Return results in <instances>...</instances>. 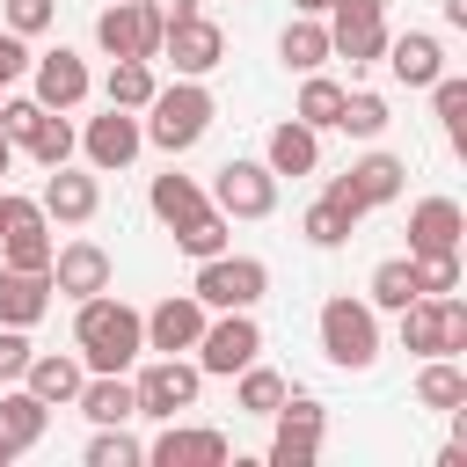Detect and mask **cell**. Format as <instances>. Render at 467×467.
<instances>
[{"instance_id":"40","label":"cell","mask_w":467,"mask_h":467,"mask_svg":"<svg viewBox=\"0 0 467 467\" xmlns=\"http://www.w3.org/2000/svg\"><path fill=\"white\" fill-rule=\"evenodd\" d=\"M0 15H7V29H15V36H44V29H51V15H58V0H0Z\"/></svg>"},{"instance_id":"5","label":"cell","mask_w":467,"mask_h":467,"mask_svg":"<svg viewBox=\"0 0 467 467\" xmlns=\"http://www.w3.org/2000/svg\"><path fill=\"white\" fill-rule=\"evenodd\" d=\"M401 182H409V161H401V153H379V146H372L365 161H350V168H343V175H328L321 190H328V197H336V204H343L350 219H365V212L394 204V197H401Z\"/></svg>"},{"instance_id":"19","label":"cell","mask_w":467,"mask_h":467,"mask_svg":"<svg viewBox=\"0 0 467 467\" xmlns=\"http://www.w3.org/2000/svg\"><path fill=\"white\" fill-rule=\"evenodd\" d=\"M460 234H467V212H460V197H416V204H409V255L460 248Z\"/></svg>"},{"instance_id":"22","label":"cell","mask_w":467,"mask_h":467,"mask_svg":"<svg viewBox=\"0 0 467 467\" xmlns=\"http://www.w3.org/2000/svg\"><path fill=\"white\" fill-rule=\"evenodd\" d=\"M387 66H394V80L401 88H431L438 73H445V44L431 36V29H401V36H387V51H379Z\"/></svg>"},{"instance_id":"26","label":"cell","mask_w":467,"mask_h":467,"mask_svg":"<svg viewBox=\"0 0 467 467\" xmlns=\"http://www.w3.org/2000/svg\"><path fill=\"white\" fill-rule=\"evenodd\" d=\"M146 204H153V219H161V226H182V219H190V212H204L212 197H204V182H197V175H175V168H168V175H153Z\"/></svg>"},{"instance_id":"47","label":"cell","mask_w":467,"mask_h":467,"mask_svg":"<svg viewBox=\"0 0 467 467\" xmlns=\"http://www.w3.org/2000/svg\"><path fill=\"white\" fill-rule=\"evenodd\" d=\"M7 168H15V139L0 131V175H7Z\"/></svg>"},{"instance_id":"4","label":"cell","mask_w":467,"mask_h":467,"mask_svg":"<svg viewBox=\"0 0 467 467\" xmlns=\"http://www.w3.org/2000/svg\"><path fill=\"white\" fill-rule=\"evenodd\" d=\"M212 314H248L263 292H270V263L263 255H234V248H219V255H204L197 263V285H190Z\"/></svg>"},{"instance_id":"11","label":"cell","mask_w":467,"mask_h":467,"mask_svg":"<svg viewBox=\"0 0 467 467\" xmlns=\"http://www.w3.org/2000/svg\"><path fill=\"white\" fill-rule=\"evenodd\" d=\"M161 58H168L182 80H204V73L226 58V29H219V22H204V15L168 22V29H161Z\"/></svg>"},{"instance_id":"23","label":"cell","mask_w":467,"mask_h":467,"mask_svg":"<svg viewBox=\"0 0 467 467\" xmlns=\"http://www.w3.org/2000/svg\"><path fill=\"white\" fill-rule=\"evenodd\" d=\"M73 409H80L88 423H131V416H139V394H131L124 372H88L80 394H73Z\"/></svg>"},{"instance_id":"15","label":"cell","mask_w":467,"mask_h":467,"mask_svg":"<svg viewBox=\"0 0 467 467\" xmlns=\"http://www.w3.org/2000/svg\"><path fill=\"white\" fill-rule=\"evenodd\" d=\"M146 460L153 467H226V431H204V423H175L168 416V431L146 445Z\"/></svg>"},{"instance_id":"21","label":"cell","mask_w":467,"mask_h":467,"mask_svg":"<svg viewBox=\"0 0 467 467\" xmlns=\"http://www.w3.org/2000/svg\"><path fill=\"white\" fill-rule=\"evenodd\" d=\"M51 270H7L0 263V321L7 328H36L44 314H51Z\"/></svg>"},{"instance_id":"39","label":"cell","mask_w":467,"mask_h":467,"mask_svg":"<svg viewBox=\"0 0 467 467\" xmlns=\"http://www.w3.org/2000/svg\"><path fill=\"white\" fill-rule=\"evenodd\" d=\"M321 460V431H292V423H277V438H270V467H314Z\"/></svg>"},{"instance_id":"16","label":"cell","mask_w":467,"mask_h":467,"mask_svg":"<svg viewBox=\"0 0 467 467\" xmlns=\"http://www.w3.org/2000/svg\"><path fill=\"white\" fill-rule=\"evenodd\" d=\"M36 204H44V219H58V226H88V219L102 212V182L58 161V168L44 175V197H36Z\"/></svg>"},{"instance_id":"41","label":"cell","mask_w":467,"mask_h":467,"mask_svg":"<svg viewBox=\"0 0 467 467\" xmlns=\"http://www.w3.org/2000/svg\"><path fill=\"white\" fill-rule=\"evenodd\" d=\"M36 117H44V102H36V95H0V131H7L15 146L36 131Z\"/></svg>"},{"instance_id":"1","label":"cell","mask_w":467,"mask_h":467,"mask_svg":"<svg viewBox=\"0 0 467 467\" xmlns=\"http://www.w3.org/2000/svg\"><path fill=\"white\" fill-rule=\"evenodd\" d=\"M73 350H80L88 372H131L146 358V314L124 306L117 292H95L73 314Z\"/></svg>"},{"instance_id":"2","label":"cell","mask_w":467,"mask_h":467,"mask_svg":"<svg viewBox=\"0 0 467 467\" xmlns=\"http://www.w3.org/2000/svg\"><path fill=\"white\" fill-rule=\"evenodd\" d=\"M212 117H219L212 88L175 73V88H153V102H146V124H139V131H146V146H161V153H190V146L212 131Z\"/></svg>"},{"instance_id":"9","label":"cell","mask_w":467,"mask_h":467,"mask_svg":"<svg viewBox=\"0 0 467 467\" xmlns=\"http://www.w3.org/2000/svg\"><path fill=\"white\" fill-rule=\"evenodd\" d=\"M212 204H219L226 219H270V212H277V175H270L263 161H226V168L212 175Z\"/></svg>"},{"instance_id":"33","label":"cell","mask_w":467,"mask_h":467,"mask_svg":"<svg viewBox=\"0 0 467 467\" xmlns=\"http://www.w3.org/2000/svg\"><path fill=\"white\" fill-rule=\"evenodd\" d=\"M226 226H234V219H226L219 204H204V212H190V219H182V226H168V234H175V248H182V255H197V263H204V255H219V248H226Z\"/></svg>"},{"instance_id":"25","label":"cell","mask_w":467,"mask_h":467,"mask_svg":"<svg viewBox=\"0 0 467 467\" xmlns=\"http://www.w3.org/2000/svg\"><path fill=\"white\" fill-rule=\"evenodd\" d=\"M153 58H109V73H102V102L109 109H146L153 102Z\"/></svg>"},{"instance_id":"29","label":"cell","mask_w":467,"mask_h":467,"mask_svg":"<svg viewBox=\"0 0 467 467\" xmlns=\"http://www.w3.org/2000/svg\"><path fill=\"white\" fill-rule=\"evenodd\" d=\"M336 109H343V80H328V73H306V80H299V102H292V117H299L306 131H336Z\"/></svg>"},{"instance_id":"28","label":"cell","mask_w":467,"mask_h":467,"mask_svg":"<svg viewBox=\"0 0 467 467\" xmlns=\"http://www.w3.org/2000/svg\"><path fill=\"white\" fill-rule=\"evenodd\" d=\"M0 431L15 438V452H29V445L51 431V409H44L29 387H7V394H0Z\"/></svg>"},{"instance_id":"7","label":"cell","mask_w":467,"mask_h":467,"mask_svg":"<svg viewBox=\"0 0 467 467\" xmlns=\"http://www.w3.org/2000/svg\"><path fill=\"white\" fill-rule=\"evenodd\" d=\"M263 358V328H255V306L248 314H212L204 336H197V372L204 379H234L241 365Z\"/></svg>"},{"instance_id":"27","label":"cell","mask_w":467,"mask_h":467,"mask_svg":"<svg viewBox=\"0 0 467 467\" xmlns=\"http://www.w3.org/2000/svg\"><path fill=\"white\" fill-rule=\"evenodd\" d=\"M416 401H423V409H438V416L467 409V372H460L452 358H423V372H416Z\"/></svg>"},{"instance_id":"50","label":"cell","mask_w":467,"mask_h":467,"mask_svg":"<svg viewBox=\"0 0 467 467\" xmlns=\"http://www.w3.org/2000/svg\"><path fill=\"white\" fill-rule=\"evenodd\" d=\"M0 95H7V88H0Z\"/></svg>"},{"instance_id":"49","label":"cell","mask_w":467,"mask_h":467,"mask_svg":"<svg viewBox=\"0 0 467 467\" xmlns=\"http://www.w3.org/2000/svg\"><path fill=\"white\" fill-rule=\"evenodd\" d=\"M328 7H387V0H328Z\"/></svg>"},{"instance_id":"45","label":"cell","mask_w":467,"mask_h":467,"mask_svg":"<svg viewBox=\"0 0 467 467\" xmlns=\"http://www.w3.org/2000/svg\"><path fill=\"white\" fill-rule=\"evenodd\" d=\"M445 22H452V29H467V0H445Z\"/></svg>"},{"instance_id":"36","label":"cell","mask_w":467,"mask_h":467,"mask_svg":"<svg viewBox=\"0 0 467 467\" xmlns=\"http://www.w3.org/2000/svg\"><path fill=\"white\" fill-rule=\"evenodd\" d=\"M409 270H416V292H423V299H445V292H460V248L409 255Z\"/></svg>"},{"instance_id":"13","label":"cell","mask_w":467,"mask_h":467,"mask_svg":"<svg viewBox=\"0 0 467 467\" xmlns=\"http://www.w3.org/2000/svg\"><path fill=\"white\" fill-rule=\"evenodd\" d=\"M204 321H212V306H204L197 292H168V299L146 314V350H161V358H175V350H197Z\"/></svg>"},{"instance_id":"46","label":"cell","mask_w":467,"mask_h":467,"mask_svg":"<svg viewBox=\"0 0 467 467\" xmlns=\"http://www.w3.org/2000/svg\"><path fill=\"white\" fill-rule=\"evenodd\" d=\"M15 460H22V452H15V438L0 431V467H15Z\"/></svg>"},{"instance_id":"35","label":"cell","mask_w":467,"mask_h":467,"mask_svg":"<svg viewBox=\"0 0 467 467\" xmlns=\"http://www.w3.org/2000/svg\"><path fill=\"white\" fill-rule=\"evenodd\" d=\"M350 226H358V219H350V212H343L328 190H321V197L306 204V219H299V234H306L314 248H343V241H350Z\"/></svg>"},{"instance_id":"12","label":"cell","mask_w":467,"mask_h":467,"mask_svg":"<svg viewBox=\"0 0 467 467\" xmlns=\"http://www.w3.org/2000/svg\"><path fill=\"white\" fill-rule=\"evenodd\" d=\"M109 277H117V263H109L102 241H66V248H51V292H66L73 306L95 299V292H109Z\"/></svg>"},{"instance_id":"31","label":"cell","mask_w":467,"mask_h":467,"mask_svg":"<svg viewBox=\"0 0 467 467\" xmlns=\"http://www.w3.org/2000/svg\"><path fill=\"white\" fill-rule=\"evenodd\" d=\"M73 146H80V131L66 124V109H44V117H36V131L22 139V153H29L36 168H58V161H73Z\"/></svg>"},{"instance_id":"42","label":"cell","mask_w":467,"mask_h":467,"mask_svg":"<svg viewBox=\"0 0 467 467\" xmlns=\"http://www.w3.org/2000/svg\"><path fill=\"white\" fill-rule=\"evenodd\" d=\"M22 365H29V328H7L0 321V387L22 379Z\"/></svg>"},{"instance_id":"3","label":"cell","mask_w":467,"mask_h":467,"mask_svg":"<svg viewBox=\"0 0 467 467\" xmlns=\"http://www.w3.org/2000/svg\"><path fill=\"white\" fill-rule=\"evenodd\" d=\"M321 350H328L336 372H372V365H379V306L336 292V299L321 306Z\"/></svg>"},{"instance_id":"32","label":"cell","mask_w":467,"mask_h":467,"mask_svg":"<svg viewBox=\"0 0 467 467\" xmlns=\"http://www.w3.org/2000/svg\"><path fill=\"white\" fill-rule=\"evenodd\" d=\"M234 379H241V387H234V401H241L248 416H277V401L292 394V379H285V372H270L263 358H255V365H241Z\"/></svg>"},{"instance_id":"37","label":"cell","mask_w":467,"mask_h":467,"mask_svg":"<svg viewBox=\"0 0 467 467\" xmlns=\"http://www.w3.org/2000/svg\"><path fill=\"white\" fill-rule=\"evenodd\" d=\"M146 460V445L124 431V423H95V438H88V467H139Z\"/></svg>"},{"instance_id":"48","label":"cell","mask_w":467,"mask_h":467,"mask_svg":"<svg viewBox=\"0 0 467 467\" xmlns=\"http://www.w3.org/2000/svg\"><path fill=\"white\" fill-rule=\"evenodd\" d=\"M292 7H299V15H328V0H292Z\"/></svg>"},{"instance_id":"14","label":"cell","mask_w":467,"mask_h":467,"mask_svg":"<svg viewBox=\"0 0 467 467\" xmlns=\"http://www.w3.org/2000/svg\"><path fill=\"white\" fill-rule=\"evenodd\" d=\"M29 80H36V102H44V109H66V117H73V109L88 102V88H95V80H88V58L66 51V44L44 51V58H29Z\"/></svg>"},{"instance_id":"43","label":"cell","mask_w":467,"mask_h":467,"mask_svg":"<svg viewBox=\"0 0 467 467\" xmlns=\"http://www.w3.org/2000/svg\"><path fill=\"white\" fill-rule=\"evenodd\" d=\"M29 73V36H15V29H0V88H15Z\"/></svg>"},{"instance_id":"18","label":"cell","mask_w":467,"mask_h":467,"mask_svg":"<svg viewBox=\"0 0 467 467\" xmlns=\"http://www.w3.org/2000/svg\"><path fill=\"white\" fill-rule=\"evenodd\" d=\"M263 168L285 182H299V175H314L321 168V131H306L299 117H285V124H270V139H263Z\"/></svg>"},{"instance_id":"20","label":"cell","mask_w":467,"mask_h":467,"mask_svg":"<svg viewBox=\"0 0 467 467\" xmlns=\"http://www.w3.org/2000/svg\"><path fill=\"white\" fill-rule=\"evenodd\" d=\"M80 379H88V365L66 358V350H29V365H22V387H29L44 409H73Z\"/></svg>"},{"instance_id":"34","label":"cell","mask_w":467,"mask_h":467,"mask_svg":"<svg viewBox=\"0 0 467 467\" xmlns=\"http://www.w3.org/2000/svg\"><path fill=\"white\" fill-rule=\"evenodd\" d=\"M409 299H416V270H409V255H387V263H372L365 306H387V314H401Z\"/></svg>"},{"instance_id":"8","label":"cell","mask_w":467,"mask_h":467,"mask_svg":"<svg viewBox=\"0 0 467 467\" xmlns=\"http://www.w3.org/2000/svg\"><path fill=\"white\" fill-rule=\"evenodd\" d=\"M95 44L109 58H161V15L146 0H109L95 15Z\"/></svg>"},{"instance_id":"24","label":"cell","mask_w":467,"mask_h":467,"mask_svg":"<svg viewBox=\"0 0 467 467\" xmlns=\"http://www.w3.org/2000/svg\"><path fill=\"white\" fill-rule=\"evenodd\" d=\"M277 58H285L292 73H321V66H328V22H321V15H292L285 36H277Z\"/></svg>"},{"instance_id":"44","label":"cell","mask_w":467,"mask_h":467,"mask_svg":"<svg viewBox=\"0 0 467 467\" xmlns=\"http://www.w3.org/2000/svg\"><path fill=\"white\" fill-rule=\"evenodd\" d=\"M146 7L161 15V29H168V22H190V15H197V0H146Z\"/></svg>"},{"instance_id":"17","label":"cell","mask_w":467,"mask_h":467,"mask_svg":"<svg viewBox=\"0 0 467 467\" xmlns=\"http://www.w3.org/2000/svg\"><path fill=\"white\" fill-rule=\"evenodd\" d=\"M452 306H460L452 292H445V299H423V292H416V299L401 306V350H416V358H452Z\"/></svg>"},{"instance_id":"30","label":"cell","mask_w":467,"mask_h":467,"mask_svg":"<svg viewBox=\"0 0 467 467\" xmlns=\"http://www.w3.org/2000/svg\"><path fill=\"white\" fill-rule=\"evenodd\" d=\"M394 124V109H387V95H372V88H343V109H336V131H350V139H379Z\"/></svg>"},{"instance_id":"38","label":"cell","mask_w":467,"mask_h":467,"mask_svg":"<svg viewBox=\"0 0 467 467\" xmlns=\"http://www.w3.org/2000/svg\"><path fill=\"white\" fill-rule=\"evenodd\" d=\"M431 102H438V117H445V139L467 146V80H460V73H438V80H431Z\"/></svg>"},{"instance_id":"6","label":"cell","mask_w":467,"mask_h":467,"mask_svg":"<svg viewBox=\"0 0 467 467\" xmlns=\"http://www.w3.org/2000/svg\"><path fill=\"white\" fill-rule=\"evenodd\" d=\"M197 387H204V372H197V358H161L153 350V365H139V379H131V394H139V416H153V423H168V416H182V409H197Z\"/></svg>"},{"instance_id":"10","label":"cell","mask_w":467,"mask_h":467,"mask_svg":"<svg viewBox=\"0 0 467 467\" xmlns=\"http://www.w3.org/2000/svg\"><path fill=\"white\" fill-rule=\"evenodd\" d=\"M139 146H146L139 109H102V117H88V131H80V153H88V168H95V175L131 168V161H139Z\"/></svg>"}]
</instances>
